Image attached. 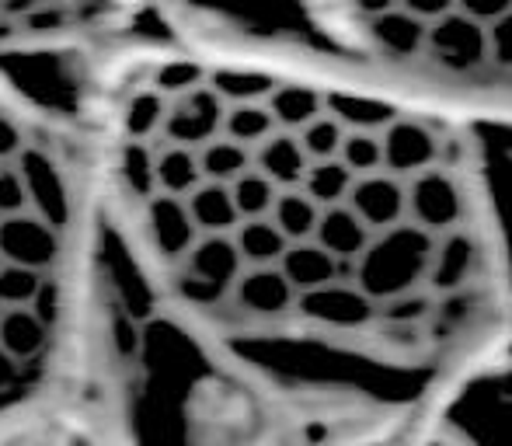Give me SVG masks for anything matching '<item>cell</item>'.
Returning a JSON list of instances; mask_svg holds the SVG:
<instances>
[{"label": "cell", "mask_w": 512, "mask_h": 446, "mask_svg": "<svg viewBox=\"0 0 512 446\" xmlns=\"http://www.w3.org/2000/svg\"><path fill=\"white\" fill-rule=\"evenodd\" d=\"M307 46L488 126H512V0H297Z\"/></svg>", "instance_id": "1"}, {"label": "cell", "mask_w": 512, "mask_h": 446, "mask_svg": "<svg viewBox=\"0 0 512 446\" xmlns=\"http://www.w3.org/2000/svg\"><path fill=\"white\" fill-rule=\"evenodd\" d=\"M405 446H512V335L411 415Z\"/></svg>", "instance_id": "2"}, {"label": "cell", "mask_w": 512, "mask_h": 446, "mask_svg": "<svg viewBox=\"0 0 512 446\" xmlns=\"http://www.w3.org/2000/svg\"><path fill=\"white\" fill-rule=\"evenodd\" d=\"M0 255H4V262H18L42 272L60 255V237H56V227H49L35 213L0 217Z\"/></svg>", "instance_id": "3"}, {"label": "cell", "mask_w": 512, "mask_h": 446, "mask_svg": "<svg viewBox=\"0 0 512 446\" xmlns=\"http://www.w3.org/2000/svg\"><path fill=\"white\" fill-rule=\"evenodd\" d=\"M147 220H150L154 248L161 251L168 262H182L192 251V244L199 241V230H196V223H192V213L182 196L157 192L147 206Z\"/></svg>", "instance_id": "4"}, {"label": "cell", "mask_w": 512, "mask_h": 446, "mask_svg": "<svg viewBox=\"0 0 512 446\" xmlns=\"http://www.w3.org/2000/svg\"><path fill=\"white\" fill-rule=\"evenodd\" d=\"M18 168H21V175H25L28 196L39 206V217L46 220L49 227L60 230L70 213V203H67V185H63L56 164L49 161L42 150H21Z\"/></svg>", "instance_id": "5"}, {"label": "cell", "mask_w": 512, "mask_h": 446, "mask_svg": "<svg viewBox=\"0 0 512 446\" xmlns=\"http://www.w3.org/2000/svg\"><path fill=\"white\" fill-rule=\"evenodd\" d=\"M102 0H0V32L11 28H28V32H46V28H63L74 11Z\"/></svg>", "instance_id": "6"}, {"label": "cell", "mask_w": 512, "mask_h": 446, "mask_svg": "<svg viewBox=\"0 0 512 446\" xmlns=\"http://www.w3.org/2000/svg\"><path fill=\"white\" fill-rule=\"evenodd\" d=\"M49 338V325L32 311V307H7L4 321H0V345L11 352L14 359H32L42 352Z\"/></svg>", "instance_id": "7"}, {"label": "cell", "mask_w": 512, "mask_h": 446, "mask_svg": "<svg viewBox=\"0 0 512 446\" xmlns=\"http://www.w3.org/2000/svg\"><path fill=\"white\" fill-rule=\"evenodd\" d=\"M199 182H203V168H199L196 150L178 147V143H168L164 150H157V192L189 196Z\"/></svg>", "instance_id": "8"}, {"label": "cell", "mask_w": 512, "mask_h": 446, "mask_svg": "<svg viewBox=\"0 0 512 446\" xmlns=\"http://www.w3.org/2000/svg\"><path fill=\"white\" fill-rule=\"evenodd\" d=\"M164 115H168V98H164L154 84H147V88L136 91L126 102L122 122H126V133L133 136V140H154L164 126Z\"/></svg>", "instance_id": "9"}, {"label": "cell", "mask_w": 512, "mask_h": 446, "mask_svg": "<svg viewBox=\"0 0 512 446\" xmlns=\"http://www.w3.org/2000/svg\"><path fill=\"white\" fill-rule=\"evenodd\" d=\"M42 283H46V279L39 276V269L4 262L0 265V307H32Z\"/></svg>", "instance_id": "10"}, {"label": "cell", "mask_w": 512, "mask_h": 446, "mask_svg": "<svg viewBox=\"0 0 512 446\" xmlns=\"http://www.w3.org/2000/svg\"><path fill=\"white\" fill-rule=\"evenodd\" d=\"M122 175H126L129 189L140 196L154 199L157 196V154L143 143H133L122 157Z\"/></svg>", "instance_id": "11"}, {"label": "cell", "mask_w": 512, "mask_h": 446, "mask_svg": "<svg viewBox=\"0 0 512 446\" xmlns=\"http://www.w3.org/2000/svg\"><path fill=\"white\" fill-rule=\"evenodd\" d=\"M408 422H411V415H405V419H391V422H377V426H366L352 436H342V440L331 443V446H405Z\"/></svg>", "instance_id": "12"}, {"label": "cell", "mask_w": 512, "mask_h": 446, "mask_svg": "<svg viewBox=\"0 0 512 446\" xmlns=\"http://www.w3.org/2000/svg\"><path fill=\"white\" fill-rule=\"evenodd\" d=\"M32 206L21 168H0V217H14Z\"/></svg>", "instance_id": "13"}, {"label": "cell", "mask_w": 512, "mask_h": 446, "mask_svg": "<svg viewBox=\"0 0 512 446\" xmlns=\"http://www.w3.org/2000/svg\"><path fill=\"white\" fill-rule=\"evenodd\" d=\"M32 311L39 314L46 325H53L56 318H60V290H56V283H42V290H39V297H35V304H32Z\"/></svg>", "instance_id": "14"}, {"label": "cell", "mask_w": 512, "mask_h": 446, "mask_svg": "<svg viewBox=\"0 0 512 446\" xmlns=\"http://www.w3.org/2000/svg\"><path fill=\"white\" fill-rule=\"evenodd\" d=\"M21 129L14 126L11 119H7L4 112H0V161H7V157H21Z\"/></svg>", "instance_id": "15"}, {"label": "cell", "mask_w": 512, "mask_h": 446, "mask_svg": "<svg viewBox=\"0 0 512 446\" xmlns=\"http://www.w3.org/2000/svg\"><path fill=\"white\" fill-rule=\"evenodd\" d=\"M14 380H18V359L0 345V391H7Z\"/></svg>", "instance_id": "16"}, {"label": "cell", "mask_w": 512, "mask_h": 446, "mask_svg": "<svg viewBox=\"0 0 512 446\" xmlns=\"http://www.w3.org/2000/svg\"><path fill=\"white\" fill-rule=\"evenodd\" d=\"M4 311H7V307H0V321H4Z\"/></svg>", "instance_id": "17"}, {"label": "cell", "mask_w": 512, "mask_h": 446, "mask_svg": "<svg viewBox=\"0 0 512 446\" xmlns=\"http://www.w3.org/2000/svg\"><path fill=\"white\" fill-rule=\"evenodd\" d=\"M0 265H4V255H0Z\"/></svg>", "instance_id": "18"}]
</instances>
